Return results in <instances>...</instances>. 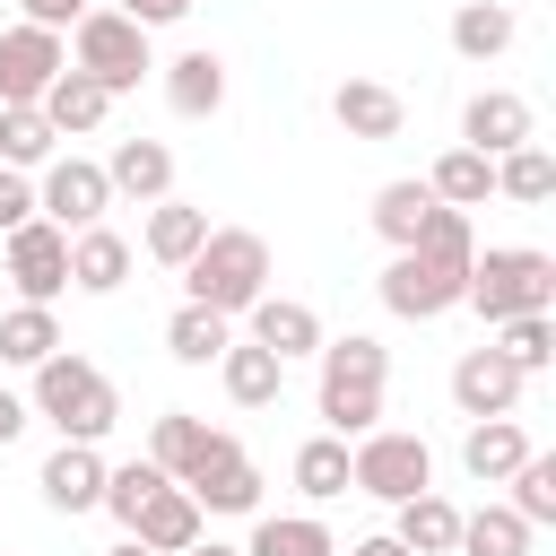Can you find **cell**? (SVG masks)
Wrapping results in <instances>:
<instances>
[{"label": "cell", "instance_id": "obj_1", "mask_svg": "<svg viewBox=\"0 0 556 556\" xmlns=\"http://www.w3.org/2000/svg\"><path fill=\"white\" fill-rule=\"evenodd\" d=\"M269 295V243L252 226H208V243L182 261V304H208V313H252Z\"/></svg>", "mask_w": 556, "mask_h": 556}, {"label": "cell", "instance_id": "obj_2", "mask_svg": "<svg viewBox=\"0 0 556 556\" xmlns=\"http://www.w3.org/2000/svg\"><path fill=\"white\" fill-rule=\"evenodd\" d=\"M26 417H52L61 443H104V434L122 426V391H113L87 356L52 348V356L35 365V400H26Z\"/></svg>", "mask_w": 556, "mask_h": 556}, {"label": "cell", "instance_id": "obj_3", "mask_svg": "<svg viewBox=\"0 0 556 556\" xmlns=\"http://www.w3.org/2000/svg\"><path fill=\"white\" fill-rule=\"evenodd\" d=\"M382 382H391L382 339H365V330L321 339V417H330L339 443H348V434H374V417H382Z\"/></svg>", "mask_w": 556, "mask_h": 556}, {"label": "cell", "instance_id": "obj_4", "mask_svg": "<svg viewBox=\"0 0 556 556\" xmlns=\"http://www.w3.org/2000/svg\"><path fill=\"white\" fill-rule=\"evenodd\" d=\"M460 304H478V321H486V330H495V321H513V313H556V261H547V252H530V243H495V252H478V261H469Z\"/></svg>", "mask_w": 556, "mask_h": 556}, {"label": "cell", "instance_id": "obj_5", "mask_svg": "<svg viewBox=\"0 0 556 556\" xmlns=\"http://www.w3.org/2000/svg\"><path fill=\"white\" fill-rule=\"evenodd\" d=\"M348 486L374 495V504H408V495H426V486H434V452H426V434H400V426L356 434V443H348Z\"/></svg>", "mask_w": 556, "mask_h": 556}, {"label": "cell", "instance_id": "obj_6", "mask_svg": "<svg viewBox=\"0 0 556 556\" xmlns=\"http://www.w3.org/2000/svg\"><path fill=\"white\" fill-rule=\"evenodd\" d=\"M70 70H87L104 96H122V87H139L156 61H148V26H130L122 9H87L78 26H70Z\"/></svg>", "mask_w": 556, "mask_h": 556}, {"label": "cell", "instance_id": "obj_7", "mask_svg": "<svg viewBox=\"0 0 556 556\" xmlns=\"http://www.w3.org/2000/svg\"><path fill=\"white\" fill-rule=\"evenodd\" d=\"M104 208H113V182H104L96 156H52V165H43V191H35V217H43V226L87 235V226H104Z\"/></svg>", "mask_w": 556, "mask_h": 556}, {"label": "cell", "instance_id": "obj_8", "mask_svg": "<svg viewBox=\"0 0 556 556\" xmlns=\"http://www.w3.org/2000/svg\"><path fill=\"white\" fill-rule=\"evenodd\" d=\"M460 287H469V269H443L426 252H391V269H382V304L400 321H443L460 304Z\"/></svg>", "mask_w": 556, "mask_h": 556}, {"label": "cell", "instance_id": "obj_9", "mask_svg": "<svg viewBox=\"0 0 556 556\" xmlns=\"http://www.w3.org/2000/svg\"><path fill=\"white\" fill-rule=\"evenodd\" d=\"M182 495H191L200 513H261V469L243 460V443H235V434H217V426H208V452H200V469L182 478Z\"/></svg>", "mask_w": 556, "mask_h": 556}, {"label": "cell", "instance_id": "obj_10", "mask_svg": "<svg viewBox=\"0 0 556 556\" xmlns=\"http://www.w3.org/2000/svg\"><path fill=\"white\" fill-rule=\"evenodd\" d=\"M70 70V43L52 35V26H9L0 35V104H43V87Z\"/></svg>", "mask_w": 556, "mask_h": 556}, {"label": "cell", "instance_id": "obj_11", "mask_svg": "<svg viewBox=\"0 0 556 556\" xmlns=\"http://www.w3.org/2000/svg\"><path fill=\"white\" fill-rule=\"evenodd\" d=\"M530 139H539V113H530L513 87H478V96L460 104V148H478L486 165L513 156V148H530Z\"/></svg>", "mask_w": 556, "mask_h": 556}, {"label": "cell", "instance_id": "obj_12", "mask_svg": "<svg viewBox=\"0 0 556 556\" xmlns=\"http://www.w3.org/2000/svg\"><path fill=\"white\" fill-rule=\"evenodd\" d=\"M9 287H17V304H52L61 287H70V235L61 226H17L9 235Z\"/></svg>", "mask_w": 556, "mask_h": 556}, {"label": "cell", "instance_id": "obj_13", "mask_svg": "<svg viewBox=\"0 0 556 556\" xmlns=\"http://www.w3.org/2000/svg\"><path fill=\"white\" fill-rule=\"evenodd\" d=\"M521 391H530V374H513L495 348H460V365H452V408H460L469 426H478V417H513Z\"/></svg>", "mask_w": 556, "mask_h": 556}, {"label": "cell", "instance_id": "obj_14", "mask_svg": "<svg viewBox=\"0 0 556 556\" xmlns=\"http://www.w3.org/2000/svg\"><path fill=\"white\" fill-rule=\"evenodd\" d=\"M330 122H339L348 139L382 148V139H400V130H408V104H400V87H382V78H339V96H330Z\"/></svg>", "mask_w": 556, "mask_h": 556}, {"label": "cell", "instance_id": "obj_15", "mask_svg": "<svg viewBox=\"0 0 556 556\" xmlns=\"http://www.w3.org/2000/svg\"><path fill=\"white\" fill-rule=\"evenodd\" d=\"M243 321H252L243 339H252V348H269L278 365H295V356H321V313H313V304H295V295H261Z\"/></svg>", "mask_w": 556, "mask_h": 556}, {"label": "cell", "instance_id": "obj_16", "mask_svg": "<svg viewBox=\"0 0 556 556\" xmlns=\"http://www.w3.org/2000/svg\"><path fill=\"white\" fill-rule=\"evenodd\" d=\"M104 182H113V200H174V148L165 139H113V156H104Z\"/></svg>", "mask_w": 556, "mask_h": 556}, {"label": "cell", "instance_id": "obj_17", "mask_svg": "<svg viewBox=\"0 0 556 556\" xmlns=\"http://www.w3.org/2000/svg\"><path fill=\"white\" fill-rule=\"evenodd\" d=\"M35 486H43L52 513H96V504H104V452H96V443H61Z\"/></svg>", "mask_w": 556, "mask_h": 556}, {"label": "cell", "instance_id": "obj_18", "mask_svg": "<svg viewBox=\"0 0 556 556\" xmlns=\"http://www.w3.org/2000/svg\"><path fill=\"white\" fill-rule=\"evenodd\" d=\"M130 539H139L148 556H191V547H200V504H191V495H182V486L165 478V486H156V495L139 504Z\"/></svg>", "mask_w": 556, "mask_h": 556}, {"label": "cell", "instance_id": "obj_19", "mask_svg": "<svg viewBox=\"0 0 556 556\" xmlns=\"http://www.w3.org/2000/svg\"><path fill=\"white\" fill-rule=\"evenodd\" d=\"M521 460H530V434H521L513 417H478V426L460 434V469H469L478 486H504Z\"/></svg>", "mask_w": 556, "mask_h": 556}, {"label": "cell", "instance_id": "obj_20", "mask_svg": "<svg viewBox=\"0 0 556 556\" xmlns=\"http://www.w3.org/2000/svg\"><path fill=\"white\" fill-rule=\"evenodd\" d=\"M165 104H174L182 122H208V113L226 104V61H217V52H174V61H165Z\"/></svg>", "mask_w": 556, "mask_h": 556}, {"label": "cell", "instance_id": "obj_21", "mask_svg": "<svg viewBox=\"0 0 556 556\" xmlns=\"http://www.w3.org/2000/svg\"><path fill=\"white\" fill-rule=\"evenodd\" d=\"M217 382H226V400H235V408H278V391H287V365H278L269 348L235 339V348L217 356Z\"/></svg>", "mask_w": 556, "mask_h": 556}, {"label": "cell", "instance_id": "obj_22", "mask_svg": "<svg viewBox=\"0 0 556 556\" xmlns=\"http://www.w3.org/2000/svg\"><path fill=\"white\" fill-rule=\"evenodd\" d=\"M43 122H52V139H70V130H104V113H113V96L87 78V70H61L52 87H43V104H35Z\"/></svg>", "mask_w": 556, "mask_h": 556}, {"label": "cell", "instance_id": "obj_23", "mask_svg": "<svg viewBox=\"0 0 556 556\" xmlns=\"http://www.w3.org/2000/svg\"><path fill=\"white\" fill-rule=\"evenodd\" d=\"M122 278H130V243H122L113 226L70 235V287H78V295H113Z\"/></svg>", "mask_w": 556, "mask_h": 556}, {"label": "cell", "instance_id": "obj_24", "mask_svg": "<svg viewBox=\"0 0 556 556\" xmlns=\"http://www.w3.org/2000/svg\"><path fill=\"white\" fill-rule=\"evenodd\" d=\"M391 539H400L408 556H452V539H460V504L426 486V495L400 504V530H391Z\"/></svg>", "mask_w": 556, "mask_h": 556}, {"label": "cell", "instance_id": "obj_25", "mask_svg": "<svg viewBox=\"0 0 556 556\" xmlns=\"http://www.w3.org/2000/svg\"><path fill=\"white\" fill-rule=\"evenodd\" d=\"M530 521L513 513V504H478V513H460V539H452V556H530Z\"/></svg>", "mask_w": 556, "mask_h": 556}, {"label": "cell", "instance_id": "obj_26", "mask_svg": "<svg viewBox=\"0 0 556 556\" xmlns=\"http://www.w3.org/2000/svg\"><path fill=\"white\" fill-rule=\"evenodd\" d=\"M426 191H434L443 208H460V217H469V208H486V191H495V165H486L478 148H443V156H434V174H426Z\"/></svg>", "mask_w": 556, "mask_h": 556}, {"label": "cell", "instance_id": "obj_27", "mask_svg": "<svg viewBox=\"0 0 556 556\" xmlns=\"http://www.w3.org/2000/svg\"><path fill=\"white\" fill-rule=\"evenodd\" d=\"M434 208H443V200H434L426 182H382V191H374V235H382L391 252H408V243L426 235Z\"/></svg>", "mask_w": 556, "mask_h": 556}, {"label": "cell", "instance_id": "obj_28", "mask_svg": "<svg viewBox=\"0 0 556 556\" xmlns=\"http://www.w3.org/2000/svg\"><path fill=\"white\" fill-rule=\"evenodd\" d=\"M513 35H521V26H513L504 0H460V9H452V52H460V61H495Z\"/></svg>", "mask_w": 556, "mask_h": 556}, {"label": "cell", "instance_id": "obj_29", "mask_svg": "<svg viewBox=\"0 0 556 556\" xmlns=\"http://www.w3.org/2000/svg\"><path fill=\"white\" fill-rule=\"evenodd\" d=\"M200 243H208V208H191V200H156V208H148V252H156L165 269H182Z\"/></svg>", "mask_w": 556, "mask_h": 556}, {"label": "cell", "instance_id": "obj_30", "mask_svg": "<svg viewBox=\"0 0 556 556\" xmlns=\"http://www.w3.org/2000/svg\"><path fill=\"white\" fill-rule=\"evenodd\" d=\"M165 348H174V365H217V356L235 348V321L208 313V304H182V313L165 321Z\"/></svg>", "mask_w": 556, "mask_h": 556}, {"label": "cell", "instance_id": "obj_31", "mask_svg": "<svg viewBox=\"0 0 556 556\" xmlns=\"http://www.w3.org/2000/svg\"><path fill=\"white\" fill-rule=\"evenodd\" d=\"M200 452H208V426H200L191 408H165V417L148 426V460H156V469H165L174 486H182V478L200 469Z\"/></svg>", "mask_w": 556, "mask_h": 556}, {"label": "cell", "instance_id": "obj_32", "mask_svg": "<svg viewBox=\"0 0 556 556\" xmlns=\"http://www.w3.org/2000/svg\"><path fill=\"white\" fill-rule=\"evenodd\" d=\"M52 348H61L52 304H9V313H0V365H26V374H35Z\"/></svg>", "mask_w": 556, "mask_h": 556}, {"label": "cell", "instance_id": "obj_33", "mask_svg": "<svg viewBox=\"0 0 556 556\" xmlns=\"http://www.w3.org/2000/svg\"><path fill=\"white\" fill-rule=\"evenodd\" d=\"M243 556H339V539H330L313 513H261Z\"/></svg>", "mask_w": 556, "mask_h": 556}, {"label": "cell", "instance_id": "obj_34", "mask_svg": "<svg viewBox=\"0 0 556 556\" xmlns=\"http://www.w3.org/2000/svg\"><path fill=\"white\" fill-rule=\"evenodd\" d=\"M495 356H504L513 374H547V365H556V313H513V321H495Z\"/></svg>", "mask_w": 556, "mask_h": 556}, {"label": "cell", "instance_id": "obj_35", "mask_svg": "<svg viewBox=\"0 0 556 556\" xmlns=\"http://www.w3.org/2000/svg\"><path fill=\"white\" fill-rule=\"evenodd\" d=\"M52 122L35 104H0V174H26V165H52Z\"/></svg>", "mask_w": 556, "mask_h": 556}, {"label": "cell", "instance_id": "obj_36", "mask_svg": "<svg viewBox=\"0 0 556 556\" xmlns=\"http://www.w3.org/2000/svg\"><path fill=\"white\" fill-rule=\"evenodd\" d=\"M495 191L521 200V208H547V200H556V156H547L539 139L513 148V156H495Z\"/></svg>", "mask_w": 556, "mask_h": 556}, {"label": "cell", "instance_id": "obj_37", "mask_svg": "<svg viewBox=\"0 0 556 556\" xmlns=\"http://www.w3.org/2000/svg\"><path fill=\"white\" fill-rule=\"evenodd\" d=\"M295 486H304L313 504L348 495V443H339V434H313V443L295 452Z\"/></svg>", "mask_w": 556, "mask_h": 556}, {"label": "cell", "instance_id": "obj_38", "mask_svg": "<svg viewBox=\"0 0 556 556\" xmlns=\"http://www.w3.org/2000/svg\"><path fill=\"white\" fill-rule=\"evenodd\" d=\"M504 486H513L504 504H513V513H521L530 530H547V521H556V460H547V452H530V460H521V469H513Z\"/></svg>", "mask_w": 556, "mask_h": 556}, {"label": "cell", "instance_id": "obj_39", "mask_svg": "<svg viewBox=\"0 0 556 556\" xmlns=\"http://www.w3.org/2000/svg\"><path fill=\"white\" fill-rule=\"evenodd\" d=\"M408 252H426V261H443V269H469V261H478V235H469V217H460V208H434V217H426V235H417Z\"/></svg>", "mask_w": 556, "mask_h": 556}, {"label": "cell", "instance_id": "obj_40", "mask_svg": "<svg viewBox=\"0 0 556 556\" xmlns=\"http://www.w3.org/2000/svg\"><path fill=\"white\" fill-rule=\"evenodd\" d=\"M156 486H165V469H156V460H122V469H104V513L130 530V521H139V504H148Z\"/></svg>", "mask_w": 556, "mask_h": 556}, {"label": "cell", "instance_id": "obj_41", "mask_svg": "<svg viewBox=\"0 0 556 556\" xmlns=\"http://www.w3.org/2000/svg\"><path fill=\"white\" fill-rule=\"evenodd\" d=\"M17 226H35V182L0 174V235H17Z\"/></svg>", "mask_w": 556, "mask_h": 556}, {"label": "cell", "instance_id": "obj_42", "mask_svg": "<svg viewBox=\"0 0 556 556\" xmlns=\"http://www.w3.org/2000/svg\"><path fill=\"white\" fill-rule=\"evenodd\" d=\"M17 9H26V26H52V35L87 17V0H17Z\"/></svg>", "mask_w": 556, "mask_h": 556}, {"label": "cell", "instance_id": "obj_43", "mask_svg": "<svg viewBox=\"0 0 556 556\" xmlns=\"http://www.w3.org/2000/svg\"><path fill=\"white\" fill-rule=\"evenodd\" d=\"M113 9H122L130 26H174V17L191 9V0H113Z\"/></svg>", "mask_w": 556, "mask_h": 556}, {"label": "cell", "instance_id": "obj_44", "mask_svg": "<svg viewBox=\"0 0 556 556\" xmlns=\"http://www.w3.org/2000/svg\"><path fill=\"white\" fill-rule=\"evenodd\" d=\"M17 426H26V400L0 382V443H17Z\"/></svg>", "mask_w": 556, "mask_h": 556}, {"label": "cell", "instance_id": "obj_45", "mask_svg": "<svg viewBox=\"0 0 556 556\" xmlns=\"http://www.w3.org/2000/svg\"><path fill=\"white\" fill-rule=\"evenodd\" d=\"M348 556H408V547H400V539H391V530H374V539H356V547H348Z\"/></svg>", "mask_w": 556, "mask_h": 556}, {"label": "cell", "instance_id": "obj_46", "mask_svg": "<svg viewBox=\"0 0 556 556\" xmlns=\"http://www.w3.org/2000/svg\"><path fill=\"white\" fill-rule=\"evenodd\" d=\"M191 556H243V547H217V539H208V547H191Z\"/></svg>", "mask_w": 556, "mask_h": 556}, {"label": "cell", "instance_id": "obj_47", "mask_svg": "<svg viewBox=\"0 0 556 556\" xmlns=\"http://www.w3.org/2000/svg\"><path fill=\"white\" fill-rule=\"evenodd\" d=\"M113 556H148V547H139V539H122V547H113Z\"/></svg>", "mask_w": 556, "mask_h": 556}]
</instances>
